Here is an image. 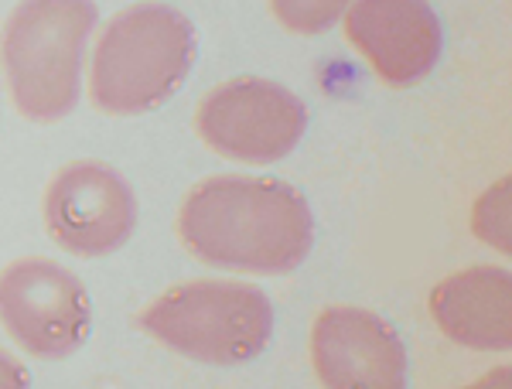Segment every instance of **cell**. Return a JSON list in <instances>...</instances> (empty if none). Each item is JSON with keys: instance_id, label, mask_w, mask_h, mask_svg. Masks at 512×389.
<instances>
[{"instance_id": "obj_12", "label": "cell", "mask_w": 512, "mask_h": 389, "mask_svg": "<svg viewBox=\"0 0 512 389\" xmlns=\"http://www.w3.org/2000/svg\"><path fill=\"white\" fill-rule=\"evenodd\" d=\"M472 229L482 243H489L492 250L509 253V178H502L499 185H492L489 192L475 202Z\"/></svg>"}, {"instance_id": "obj_4", "label": "cell", "mask_w": 512, "mask_h": 389, "mask_svg": "<svg viewBox=\"0 0 512 389\" xmlns=\"http://www.w3.org/2000/svg\"><path fill=\"white\" fill-rule=\"evenodd\" d=\"M137 328L181 359L243 366L270 345L274 304L246 280H185L144 304Z\"/></svg>"}, {"instance_id": "obj_13", "label": "cell", "mask_w": 512, "mask_h": 389, "mask_svg": "<svg viewBox=\"0 0 512 389\" xmlns=\"http://www.w3.org/2000/svg\"><path fill=\"white\" fill-rule=\"evenodd\" d=\"M0 389H31L28 366L7 349H0Z\"/></svg>"}, {"instance_id": "obj_7", "label": "cell", "mask_w": 512, "mask_h": 389, "mask_svg": "<svg viewBox=\"0 0 512 389\" xmlns=\"http://www.w3.org/2000/svg\"><path fill=\"white\" fill-rule=\"evenodd\" d=\"M41 222L59 250L96 260L110 256L137 226V195L117 168L93 157L69 161L41 192Z\"/></svg>"}, {"instance_id": "obj_9", "label": "cell", "mask_w": 512, "mask_h": 389, "mask_svg": "<svg viewBox=\"0 0 512 389\" xmlns=\"http://www.w3.org/2000/svg\"><path fill=\"white\" fill-rule=\"evenodd\" d=\"M311 366L325 389H407V349L369 308L332 304L311 325Z\"/></svg>"}, {"instance_id": "obj_3", "label": "cell", "mask_w": 512, "mask_h": 389, "mask_svg": "<svg viewBox=\"0 0 512 389\" xmlns=\"http://www.w3.org/2000/svg\"><path fill=\"white\" fill-rule=\"evenodd\" d=\"M93 0H21L0 28V72L14 110L31 123H59L76 110Z\"/></svg>"}, {"instance_id": "obj_2", "label": "cell", "mask_w": 512, "mask_h": 389, "mask_svg": "<svg viewBox=\"0 0 512 389\" xmlns=\"http://www.w3.org/2000/svg\"><path fill=\"white\" fill-rule=\"evenodd\" d=\"M195 28L178 7L140 0L99 28L86 93L106 117H140L181 89L195 65Z\"/></svg>"}, {"instance_id": "obj_14", "label": "cell", "mask_w": 512, "mask_h": 389, "mask_svg": "<svg viewBox=\"0 0 512 389\" xmlns=\"http://www.w3.org/2000/svg\"><path fill=\"white\" fill-rule=\"evenodd\" d=\"M461 389H512V372L509 366H495L492 372H485L482 379H475V383H468Z\"/></svg>"}, {"instance_id": "obj_11", "label": "cell", "mask_w": 512, "mask_h": 389, "mask_svg": "<svg viewBox=\"0 0 512 389\" xmlns=\"http://www.w3.org/2000/svg\"><path fill=\"white\" fill-rule=\"evenodd\" d=\"M352 0H270V11L280 21V28H287L291 35H321L335 21H342V14L349 11Z\"/></svg>"}, {"instance_id": "obj_5", "label": "cell", "mask_w": 512, "mask_h": 389, "mask_svg": "<svg viewBox=\"0 0 512 389\" xmlns=\"http://www.w3.org/2000/svg\"><path fill=\"white\" fill-rule=\"evenodd\" d=\"M0 328L31 359H65L93 331L86 284L48 256H18L0 270Z\"/></svg>"}, {"instance_id": "obj_1", "label": "cell", "mask_w": 512, "mask_h": 389, "mask_svg": "<svg viewBox=\"0 0 512 389\" xmlns=\"http://www.w3.org/2000/svg\"><path fill=\"white\" fill-rule=\"evenodd\" d=\"M178 239L198 263L233 273H291L315 246L308 198L280 178L212 175L178 209Z\"/></svg>"}, {"instance_id": "obj_6", "label": "cell", "mask_w": 512, "mask_h": 389, "mask_svg": "<svg viewBox=\"0 0 512 389\" xmlns=\"http://www.w3.org/2000/svg\"><path fill=\"white\" fill-rule=\"evenodd\" d=\"M308 110L274 79L236 76L209 89L195 106V130L212 154L236 164H274L301 144Z\"/></svg>"}, {"instance_id": "obj_8", "label": "cell", "mask_w": 512, "mask_h": 389, "mask_svg": "<svg viewBox=\"0 0 512 389\" xmlns=\"http://www.w3.org/2000/svg\"><path fill=\"white\" fill-rule=\"evenodd\" d=\"M342 35L390 89H410L441 59V21L427 0H352Z\"/></svg>"}, {"instance_id": "obj_10", "label": "cell", "mask_w": 512, "mask_h": 389, "mask_svg": "<svg viewBox=\"0 0 512 389\" xmlns=\"http://www.w3.org/2000/svg\"><path fill=\"white\" fill-rule=\"evenodd\" d=\"M434 325L475 352H506L512 345V284L502 267H468L431 291Z\"/></svg>"}]
</instances>
